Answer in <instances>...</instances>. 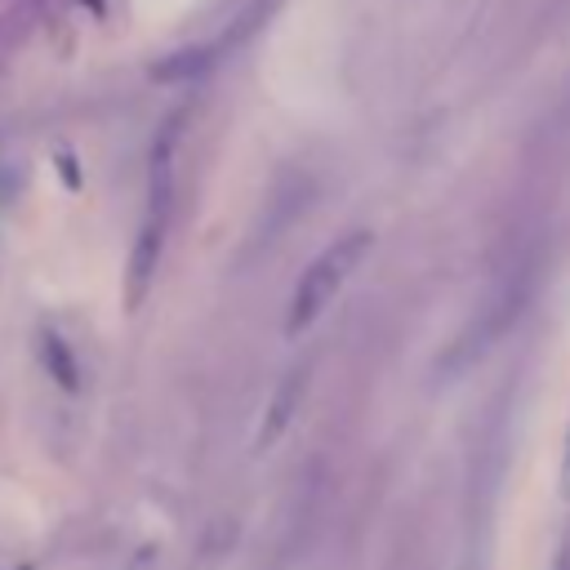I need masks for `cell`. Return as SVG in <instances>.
Returning a JSON list of instances; mask_svg holds the SVG:
<instances>
[{
    "instance_id": "1",
    "label": "cell",
    "mask_w": 570,
    "mask_h": 570,
    "mask_svg": "<svg viewBox=\"0 0 570 570\" xmlns=\"http://www.w3.org/2000/svg\"><path fill=\"white\" fill-rule=\"evenodd\" d=\"M365 245H370V232H347L330 249H321V258H312V267L303 272L298 289H294V303H289V330H303V325H312L325 312V303L334 298L343 276L356 267Z\"/></svg>"
},
{
    "instance_id": "2",
    "label": "cell",
    "mask_w": 570,
    "mask_h": 570,
    "mask_svg": "<svg viewBox=\"0 0 570 570\" xmlns=\"http://www.w3.org/2000/svg\"><path fill=\"white\" fill-rule=\"evenodd\" d=\"M169 138H160L156 147V160H151V196H147V218H142V232H138V245H134V258H129V303H138L151 285V272L160 263V245H165V227H169Z\"/></svg>"
},
{
    "instance_id": "3",
    "label": "cell",
    "mask_w": 570,
    "mask_h": 570,
    "mask_svg": "<svg viewBox=\"0 0 570 570\" xmlns=\"http://www.w3.org/2000/svg\"><path fill=\"white\" fill-rule=\"evenodd\" d=\"M303 392H307V365H294V370L276 383V392H272V405H267V419H263L258 445H272V441L289 428V419H294V410H298Z\"/></svg>"
},
{
    "instance_id": "4",
    "label": "cell",
    "mask_w": 570,
    "mask_h": 570,
    "mask_svg": "<svg viewBox=\"0 0 570 570\" xmlns=\"http://www.w3.org/2000/svg\"><path fill=\"white\" fill-rule=\"evenodd\" d=\"M40 352H45L49 374H58V383H62V387H76V361H71L67 343H62L53 330H40Z\"/></svg>"
},
{
    "instance_id": "5",
    "label": "cell",
    "mask_w": 570,
    "mask_h": 570,
    "mask_svg": "<svg viewBox=\"0 0 570 570\" xmlns=\"http://www.w3.org/2000/svg\"><path fill=\"white\" fill-rule=\"evenodd\" d=\"M561 499H570V432H566V450H561Z\"/></svg>"
},
{
    "instance_id": "6",
    "label": "cell",
    "mask_w": 570,
    "mask_h": 570,
    "mask_svg": "<svg viewBox=\"0 0 570 570\" xmlns=\"http://www.w3.org/2000/svg\"><path fill=\"white\" fill-rule=\"evenodd\" d=\"M9 196H13V178H9V174H4V169H0V205H4V200H9Z\"/></svg>"
},
{
    "instance_id": "7",
    "label": "cell",
    "mask_w": 570,
    "mask_h": 570,
    "mask_svg": "<svg viewBox=\"0 0 570 570\" xmlns=\"http://www.w3.org/2000/svg\"><path fill=\"white\" fill-rule=\"evenodd\" d=\"M552 570H570V543H561V552H557V561H552Z\"/></svg>"
}]
</instances>
